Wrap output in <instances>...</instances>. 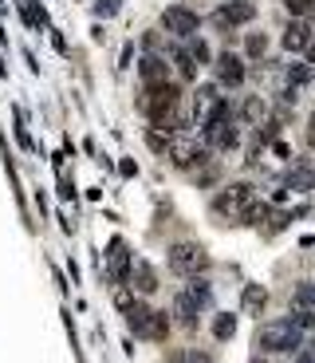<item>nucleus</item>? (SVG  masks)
Masks as SVG:
<instances>
[{"mask_svg":"<svg viewBox=\"0 0 315 363\" xmlns=\"http://www.w3.org/2000/svg\"><path fill=\"white\" fill-rule=\"evenodd\" d=\"M138 107L150 115L154 127H166V131H177L186 122V115H181V91L174 83H150L146 95L138 99Z\"/></svg>","mask_w":315,"mask_h":363,"instance_id":"1","label":"nucleus"},{"mask_svg":"<svg viewBox=\"0 0 315 363\" xmlns=\"http://www.w3.org/2000/svg\"><path fill=\"white\" fill-rule=\"evenodd\" d=\"M256 343H260V352H268V355H292V352L304 348V332H300L292 320H276V324H264V328L256 332Z\"/></svg>","mask_w":315,"mask_h":363,"instance_id":"2","label":"nucleus"},{"mask_svg":"<svg viewBox=\"0 0 315 363\" xmlns=\"http://www.w3.org/2000/svg\"><path fill=\"white\" fill-rule=\"evenodd\" d=\"M127 324H130V332H134V336H142V340H154V343H162V340L169 336L166 312H158V308H150V304H138V300H130Z\"/></svg>","mask_w":315,"mask_h":363,"instance_id":"3","label":"nucleus"},{"mask_svg":"<svg viewBox=\"0 0 315 363\" xmlns=\"http://www.w3.org/2000/svg\"><path fill=\"white\" fill-rule=\"evenodd\" d=\"M252 202H256V198H252V186H248V182H233V186H225V190L213 198V213L240 222V217H245V210H248Z\"/></svg>","mask_w":315,"mask_h":363,"instance_id":"4","label":"nucleus"},{"mask_svg":"<svg viewBox=\"0 0 315 363\" xmlns=\"http://www.w3.org/2000/svg\"><path fill=\"white\" fill-rule=\"evenodd\" d=\"M169 269L177 272V276H197V272H205L209 269V257H205V249L201 245H193V241H177V245H169Z\"/></svg>","mask_w":315,"mask_h":363,"instance_id":"5","label":"nucleus"},{"mask_svg":"<svg viewBox=\"0 0 315 363\" xmlns=\"http://www.w3.org/2000/svg\"><path fill=\"white\" fill-rule=\"evenodd\" d=\"M213 119H229V107H225V99L217 95V87H201L193 95V115H189V122H213Z\"/></svg>","mask_w":315,"mask_h":363,"instance_id":"6","label":"nucleus"},{"mask_svg":"<svg viewBox=\"0 0 315 363\" xmlns=\"http://www.w3.org/2000/svg\"><path fill=\"white\" fill-rule=\"evenodd\" d=\"M256 16V4L252 0H225V8H217L213 12V24L221 32H229V28H240V24H248Z\"/></svg>","mask_w":315,"mask_h":363,"instance_id":"7","label":"nucleus"},{"mask_svg":"<svg viewBox=\"0 0 315 363\" xmlns=\"http://www.w3.org/2000/svg\"><path fill=\"white\" fill-rule=\"evenodd\" d=\"M162 24H166V32H174V36H193V32L201 28L197 12L186 8V4H169V8L162 12Z\"/></svg>","mask_w":315,"mask_h":363,"instance_id":"8","label":"nucleus"},{"mask_svg":"<svg viewBox=\"0 0 315 363\" xmlns=\"http://www.w3.org/2000/svg\"><path fill=\"white\" fill-rule=\"evenodd\" d=\"M205 142L213 151H233L240 142V134H236V127L229 119H213V122H205Z\"/></svg>","mask_w":315,"mask_h":363,"instance_id":"9","label":"nucleus"},{"mask_svg":"<svg viewBox=\"0 0 315 363\" xmlns=\"http://www.w3.org/2000/svg\"><path fill=\"white\" fill-rule=\"evenodd\" d=\"M166 151L174 154L177 170H197V166L205 162V151H201V146H193V142H174V146H166Z\"/></svg>","mask_w":315,"mask_h":363,"instance_id":"10","label":"nucleus"},{"mask_svg":"<svg viewBox=\"0 0 315 363\" xmlns=\"http://www.w3.org/2000/svg\"><path fill=\"white\" fill-rule=\"evenodd\" d=\"M107 265H110V281H127V272H130V253H127V241H122V237H115V241H110Z\"/></svg>","mask_w":315,"mask_h":363,"instance_id":"11","label":"nucleus"},{"mask_svg":"<svg viewBox=\"0 0 315 363\" xmlns=\"http://www.w3.org/2000/svg\"><path fill=\"white\" fill-rule=\"evenodd\" d=\"M217 83L240 87V83H245V63L236 60V56H221V60H217Z\"/></svg>","mask_w":315,"mask_h":363,"instance_id":"12","label":"nucleus"},{"mask_svg":"<svg viewBox=\"0 0 315 363\" xmlns=\"http://www.w3.org/2000/svg\"><path fill=\"white\" fill-rule=\"evenodd\" d=\"M127 281L134 284L142 296H150L158 288V276H154V269H150L146 261H130V272H127Z\"/></svg>","mask_w":315,"mask_h":363,"instance_id":"13","label":"nucleus"},{"mask_svg":"<svg viewBox=\"0 0 315 363\" xmlns=\"http://www.w3.org/2000/svg\"><path fill=\"white\" fill-rule=\"evenodd\" d=\"M284 48H288V51H311V24H307V20L288 24V32H284Z\"/></svg>","mask_w":315,"mask_h":363,"instance_id":"14","label":"nucleus"},{"mask_svg":"<svg viewBox=\"0 0 315 363\" xmlns=\"http://www.w3.org/2000/svg\"><path fill=\"white\" fill-rule=\"evenodd\" d=\"M197 308L193 304V296L189 293H177V300H174V316H177V324H186V328H197Z\"/></svg>","mask_w":315,"mask_h":363,"instance_id":"15","label":"nucleus"},{"mask_svg":"<svg viewBox=\"0 0 315 363\" xmlns=\"http://www.w3.org/2000/svg\"><path fill=\"white\" fill-rule=\"evenodd\" d=\"M138 71H142V79H146V83H162V79H166V63L158 60V56H146V60L138 63Z\"/></svg>","mask_w":315,"mask_h":363,"instance_id":"16","label":"nucleus"},{"mask_svg":"<svg viewBox=\"0 0 315 363\" xmlns=\"http://www.w3.org/2000/svg\"><path fill=\"white\" fill-rule=\"evenodd\" d=\"M264 300H268V293L260 288V284H248V288H245V308H248V312H260Z\"/></svg>","mask_w":315,"mask_h":363,"instance_id":"17","label":"nucleus"},{"mask_svg":"<svg viewBox=\"0 0 315 363\" xmlns=\"http://www.w3.org/2000/svg\"><path fill=\"white\" fill-rule=\"evenodd\" d=\"M233 332H236V316H229V312L213 324V336H217V340H229Z\"/></svg>","mask_w":315,"mask_h":363,"instance_id":"18","label":"nucleus"},{"mask_svg":"<svg viewBox=\"0 0 315 363\" xmlns=\"http://www.w3.org/2000/svg\"><path fill=\"white\" fill-rule=\"evenodd\" d=\"M264 115H268L264 99H248V103H245V119H248V122H264Z\"/></svg>","mask_w":315,"mask_h":363,"instance_id":"19","label":"nucleus"},{"mask_svg":"<svg viewBox=\"0 0 315 363\" xmlns=\"http://www.w3.org/2000/svg\"><path fill=\"white\" fill-rule=\"evenodd\" d=\"M295 308L300 312H311V284L300 281V288H295Z\"/></svg>","mask_w":315,"mask_h":363,"instance_id":"20","label":"nucleus"},{"mask_svg":"<svg viewBox=\"0 0 315 363\" xmlns=\"http://www.w3.org/2000/svg\"><path fill=\"white\" fill-rule=\"evenodd\" d=\"M288 79H292V83H300V87H304V83H311V68H307V63H295V68L288 71Z\"/></svg>","mask_w":315,"mask_h":363,"instance_id":"21","label":"nucleus"},{"mask_svg":"<svg viewBox=\"0 0 315 363\" xmlns=\"http://www.w3.org/2000/svg\"><path fill=\"white\" fill-rule=\"evenodd\" d=\"M177 71H181L186 79H193V75H197V63H193V56H189V51H181V56H177Z\"/></svg>","mask_w":315,"mask_h":363,"instance_id":"22","label":"nucleus"},{"mask_svg":"<svg viewBox=\"0 0 315 363\" xmlns=\"http://www.w3.org/2000/svg\"><path fill=\"white\" fill-rule=\"evenodd\" d=\"M284 8L292 12V16H300V20H304L307 12H311V0H284Z\"/></svg>","mask_w":315,"mask_h":363,"instance_id":"23","label":"nucleus"},{"mask_svg":"<svg viewBox=\"0 0 315 363\" xmlns=\"http://www.w3.org/2000/svg\"><path fill=\"white\" fill-rule=\"evenodd\" d=\"M264 36H248V51H252V56H264Z\"/></svg>","mask_w":315,"mask_h":363,"instance_id":"24","label":"nucleus"},{"mask_svg":"<svg viewBox=\"0 0 315 363\" xmlns=\"http://www.w3.org/2000/svg\"><path fill=\"white\" fill-rule=\"evenodd\" d=\"M146 142H150V151H158V154H162V151H166V146H169V142L162 139V134H154V131L146 134Z\"/></svg>","mask_w":315,"mask_h":363,"instance_id":"25","label":"nucleus"},{"mask_svg":"<svg viewBox=\"0 0 315 363\" xmlns=\"http://www.w3.org/2000/svg\"><path fill=\"white\" fill-rule=\"evenodd\" d=\"M181 359H186V363H213L205 352H189V355H181Z\"/></svg>","mask_w":315,"mask_h":363,"instance_id":"26","label":"nucleus"},{"mask_svg":"<svg viewBox=\"0 0 315 363\" xmlns=\"http://www.w3.org/2000/svg\"><path fill=\"white\" fill-rule=\"evenodd\" d=\"M295 363H311V352H307V343L300 348V359H295Z\"/></svg>","mask_w":315,"mask_h":363,"instance_id":"27","label":"nucleus"}]
</instances>
